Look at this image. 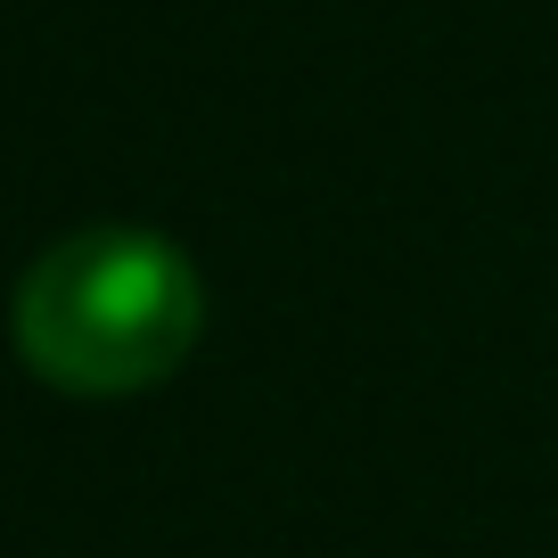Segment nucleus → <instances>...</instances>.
<instances>
[{"instance_id": "f257e3e1", "label": "nucleus", "mask_w": 558, "mask_h": 558, "mask_svg": "<svg viewBox=\"0 0 558 558\" xmlns=\"http://www.w3.org/2000/svg\"><path fill=\"white\" fill-rule=\"evenodd\" d=\"M206 279L157 230H74L25 263L9 345L58 395H148L190 362Z\"/></svg>"}]
</instances>
